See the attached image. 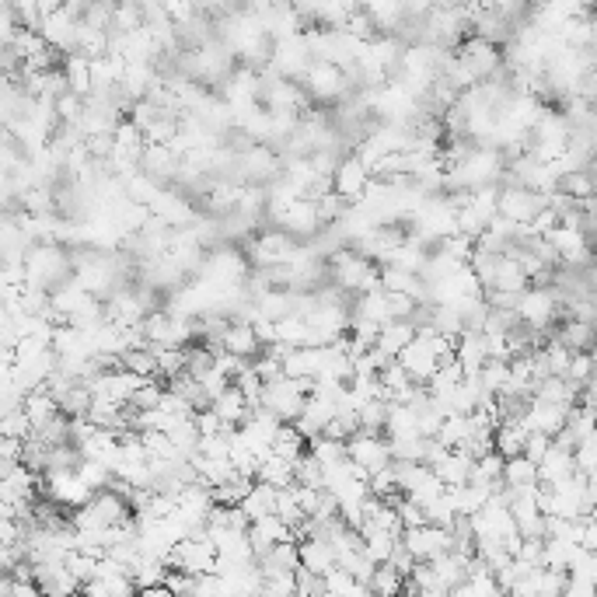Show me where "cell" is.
Returning <instances> with one entry per match:
<instances>
[{
	"instance_id": "8992f818",
	"label": "cell",
	"mask_w": 597,
	"mask_h": 597,
	"mask_svg": "<svg viewBox=\"0 0 597 597\" xmlns=\"http://www.w3.org/2000/svg\"><path fill=\"white\" fill-rule=\"evenodd\" d=\"M367 591L371 594H398V591H405V577L395 570L392 563H378L374 577L367 580Z\"/></svg>"
},
{
	"instance_id": "277c9868",
	"label": "cell",
	"mask_w": 597,
	"mask_h": 597,
	"mask_svg": "<svg viewBox=\"0 0 597 597\" xmlns=\"http://www.w3.org/2000/svg\"><path fill=\"white\" fill-rule=\"evenodd\" d=\"M336 189L343 196H350V199H360L367 193V186H371V179H374V172L364 165V161L357 158V154H346L343 158V165L336 168Z\"/></svg>"
},
{
	"instance_id": "5b68a950",
	"label": "cell",
	"mask_w": 597,
	"mask_h": 597,
	"mask_svg": "<svg viewBox=\"0 0 597 597\" xmlns=\"http://www.w3.org/2000/svg\"><path fill=\"white\" fill-rule=\"evenodd\" d=\"M416 336H419V329L409 322V318H392V322H388V325H381V339H378V346H381V350L392 353V357H398V353H402L405 346H409Z\"/></svg>"
},
{
	"instance_id": "3957f363",
	"label": "cell",
	"mask_w": 597,
	"mask_h": 597,
	"mask_svg": "<svg viewBox=\"0 0 597 597\" xmlns=\"http://www.w3.org/2000/svg\"><path fill=\"white\" fill-rule=\"evenodd\" d=\"M220 346H224L227 353H238V357H245L248 364H252L255 357H262V353H266V343L259 339V332H255L252 322H231L224 329V339H220Z\"/></svg>"
},
{
	"instance_id": "6da1fadb",
	"label": "cell",
	"mask_w": 597,
	"mask_h": 597,
	"mask_svg": "<svg viewBox=\"0 0 597 597\" xmlns=\"http://www.w3.org/2000/svg\"><path fill=\"white\" fill-rule=\"evenodd\" d=\"M402 542L419 563H430V559L444 556L454 549V535L451 528H440V524H423V528H405Z\"/></svg>"
},
{
	"instance_id": "7a4b0ae2",
	"label": "cell",
	"mask_w": 597,
	"mask_h": 597,
	"mask_svg": "<svg viewBox=\"0 0 597 597\" xmlns=\"http://www.w3.org/2000/svg\"><path fill=\"white\" fill-rule=\"evenodd\" d=\"M248 538H252L255 556H266L273 545H280V542H287V538H294V528H290V524L283 521L280 514H266V517H259V521H252V528H248Z\"/></svg>"
}]
</instances>
